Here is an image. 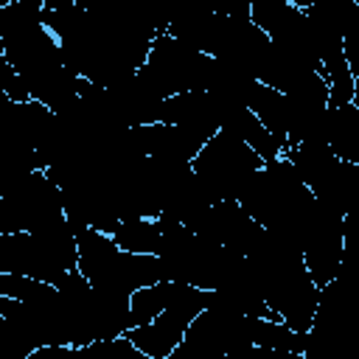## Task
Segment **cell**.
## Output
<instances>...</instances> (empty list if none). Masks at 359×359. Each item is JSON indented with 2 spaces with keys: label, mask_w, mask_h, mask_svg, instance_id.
I'll return each mask as SVG.
<instances>
[{
  "label": "cell",
  "mask_w": 359,
  "mask_h": 359,
  "mask_svg": "<svg viewBox=\"0 0 359 359\" xmlns=\"http://www.w3.org/2000/svg\"><path fill=\"white\" fill-rule=\"evenodd\" d=\"M244 107L250 109V115L275 137L286 140V129H289V107H286V95L261 84V81H247L244 87ZM289 143V140H286Z\"/></svg>",
  "instance_id": "6da1fadb"
},
{
  "label": "cell",
  "mask_w": 359,
  "mask_h": 359,
  "mask_svg": "<svg viewBox=\"0 0 359 359\" xmlns=\"http://www.w3.org/2000/svg\"><path fill=\"white\" fill-rule=\"evenodd\" d=\"M250 348H252V345H238V348L227 351L224 359H250Z\"/></svg>",
  "instance_id": "5b68a950"
},
{
  "label": "cell",
  "mask_w": 359,
  "mask_h": 359,
  "mask_svg": "<svg viewBox=\"0 0 359 359\" xmlns=\"http://www.w3.org/2000/svg\"><path fill=\"white\" fill-rule=\"evenodd\" d=\"M250 359H303V353H286V351H269V348H250Z\"/></svg>",
  "instance_id": "277c9868"
},
{
  "label": "cell",
  "mask_w": 359,
  "mask_h": 359,
  "mask_svg": "<svg viewBox=\"0 0 359 359\" xmlns=\"http://www.w3.org/2000/svg\"><path fill=\"white\" fill-rule=\"evenodd\" d=\"M109 236H112L115 247L121 252H129V255H157L160 238H163L157 219H146V216L121 219Z\"/></svg>",
  "instance_id": "7a4b0ae2"
},
{
  "label": "cell",
  "mask_w": 359,
  "mask_h": 359,
  "mask_svg": "<svg viewBox=\"0 0 359 359\" xmlns=\"http://www.w3.org/2000/svg\"><path fill=\"white\" fill-rule=\"evenodd\" d=\"M171 289H174V280H157L135 289L129 294V328H140L157 320L171 300Z\"/></svg>",
  "instance_id": "3957f363"
}]
</instances>
